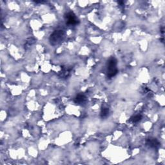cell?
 I'll list each match as a JSON object with an SVG mask.
<instances>
[{
    "mask_svg": "<svg viewBox=\"0 0 165 165\" xmlns=\"http://www.w3.org/2000/svg\"><path fill=\"white\" fill-rule=\"evenodd\" d=\"M118 73V61L115 57H112L107 61L106 64V74L108 77L112 78Z\"/></svg>",
    "mask_w": 165,
    "mask_h": 165,
    "instance_id": "obj_1",
    "label": "cell"
},
{
    "mask_svg": "<svg viewBox=\"0 0 165 165\" xmlns=\"http://www.w3.org/2000/svg\"><path fill=\"white\" fill-rule=\"evenodd\" d=\"M65 38V32L63 30H56L52 33L49 38L51 45L56 46L60 44Z\"/></svg>",
    "mask_w": 165,
    "mask_h": 165,
    "instance_id": "obj_2",
    "label": "cell"
},
{
    "mask_svg": "<svg viewBox=\"0 0 165 165\" xmlns=\"http://www.w3.org/2000/svg\"><path fill=\"white\" fill-rule=\"evenodd\" d=\"M66 24L69 26H76L79 23V20L73 12H68L65 14Z\"/></svg>",
    "mask_w": 165,
    "mask_h": 165,
    "instance_id": "obj_3",
    "label": "cell"
},
{
    "mask_svg": "<svg viewBox=\"0 0 165 165\" xmlns=\"http://www.w3.org/2000/svg\"><path fill=\"white\" fill-rule=\"evenodd\" d=\"M146 145L152 148H158L160 146V143L154 137H149L146 140Z\"/></svg>",
    "mask_w": 165,
    "mask_h": 165,
    "instance_id": "obj_4",
    "label": "cell"
},
{
    "mask_svg": "<svg viewBox=\"0 0 165 165\" xmlns=\"http://www.w3.org/2000/svg\"><path fill=\"white\" fill-rule=\"evenodd\" d=\"M86 101H87V97L85 96V95L83 94H77L74 99V103L77 105H82L86 102Z\"/></svg>",
    "mask_w": 165,
    "mask_h": 165,
    "instance_id": "obj_5",
    "label": "cell"
},
{
    "mask_svg": "<svg viewBox=\"0 0 165 165\" xmlns=\"http://www.w3.org/2000/svg\"><path fill=\"white\" fill-rule=\"evenodd\" d=\"M72 70V68L69 67H63L62 70L60 73V77L61 78H67L70 74V72Z\"/></svg>",
    "mask_w": 165,
    "mask_h": 165,
    "instance_id": "obj_6",
    "label": "cell"
},
{
    "mask_svg": "<svg viewBox=\"0 0 165 165\" xmlns=\"http://www.w3.org/2000/svg\"><path fill=\"white\" fill-rule=\"evenodd\" d=\"M109 113H110L109 108L108 107L103 106V107H102L101 108V113H100L101 118L102 119L107 118L109 115Z\"/></svg>",
    "mask_w": 165,
    "mask_h": 165,
    "instance_id": "obj_7",
    "label": "cell"
},
{
    "mask_svg": "<svg viewBox=\"0 0 165 165\" xmlns=\"http://www.w3.org/2000/svg\"><path fill=\"white\" fill-rule=\"evenodd\" d=\"M142 118H143V117L141 114L135 115L134 116H132L130 118V121H132L133 123H138V122H139L140 121H141Z\"/></svg>",
    "mask_w": 165,
    "mask_h": 165,
    "instance_id": "obj_8",
    "label": "cell"
}]
</instances>
